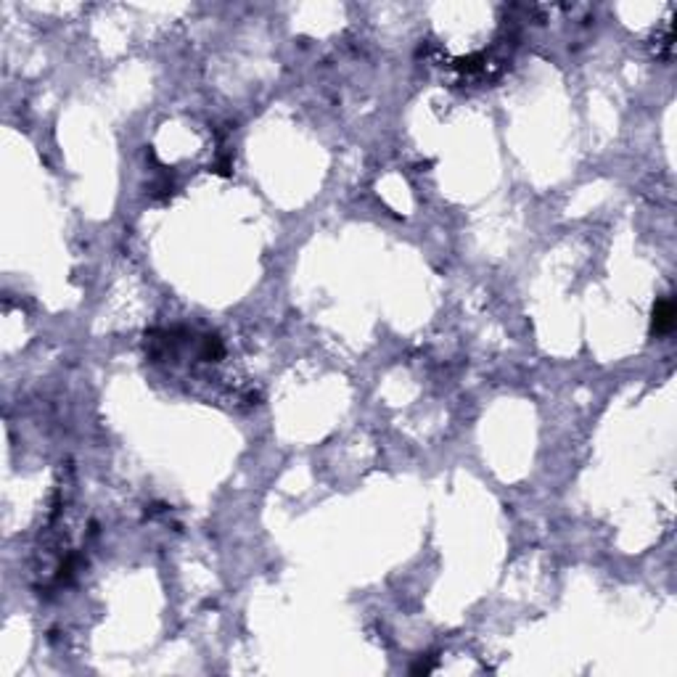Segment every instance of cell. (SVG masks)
Masks as SVG:
<instances>
[{
  "label": "cell",
  "mask_w": 677,
  "mask_h": 677,
  "mask_svg": "<svg viewBox=\"0 0 677 677\" xmlns=\"http://www.w3.org/2000/svg\"><path fill=\"white\" fill-rule=\"evenodd\" d=\"M672 328H675V307H672V302L661 299L654 310V334H669Z\"/></svg>",
  "instance_id": "1"
}]
</instances>
